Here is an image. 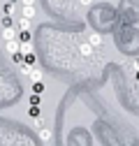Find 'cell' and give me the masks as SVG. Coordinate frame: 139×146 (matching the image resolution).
Returning <instances> with one entry per match:
<instances>
[{"label":"cell","mask_w":139,"mask_h":146,"mask_svg":"<svg viewBox=\"0 0 139 146\" xmlns=\"http://www.w3.org/2000/svg\"><path fill=\"white\" fill-rule=\"evenodd\" d=\"M79 53H81V56H83V58H91V56H93V53H95V46H93L91 42H83V44L79 46Z\"/></svg>","instance_id":"obj_1"},{"label":"cell","mask_w":139,"mask_h":146,"mask_svg":"<svg viewBox=\"0 0 139 146\" xmlns=\"http://www.w3.org/2000/svg\"><path fill=\"white\" fill-rule=\"evenodd\" d=\"M42 77H44V74H42V70H40L37 65H32L30 72H28V79H30V81H42Z\"/></svg>","instance_id":"obj_2"},{"label":"cell","mask_w":139,"mask_h":146,"mask_svg":"<svg viewBox=\"0 0 139 146\" xmlns=\"http://www.w3.org/2000/svg\"><path fill=\"white\" fill-rule=\"evenodd\" d=\"M16 37V28H12V26H5L3 28V40L7 42V40H14Z\"/></svg>","instance_id":"obj_3"},{"label":"cell","mask_w":139,"mask_h":146,"mask_svg":"<svg viewBox=\"0 0 139 146\" xmlns=\"http://www.w3.org/2000/svg\"><path fill=\"white\" fill-rule=\"evenodd\" d=\"M9 58H12V63H14V65H21V63H23V58H26V53H23V51H16V53H12Z\"/></svg>","instance_id":"obj_4"},{"label":"cell","mask_w":139,"mask_h":146,"mask_svg":"<svg viewBox=\"0 0 139 146\" xmlns=\"http://www.w3.org/2000/svg\"><path fill=\"white\" fill-rule=\"evenodd\" d=\"M28 102H30V104H35V107H40V104H42V95H40V93H30Z\"/></svg>","instance_id":"obj_5"},{"label":"cell","mask_w":139,"mask_h":146,"mask_svg":"<svg viewBox=\"0 0 139 146\" xmlns=\"http://www.w3.org/2000/svg\"><path fill=\"white\" fill-rule=\"evenodd\" d=\"M19 30H30V19L28 16H21L19 19Z\"/></svg>","instance_id":"obj_6"},{"label":"cell","mask_w":139,"mask_h":146,"mask_svg":"<svg viewBox=\"0 0 139 146\" xmlns=\"http://www.w3.org/2000/svg\"><path fill=\"white\" fill-rule=\"evenodd\" d=\"M88 42H91L95 49H100V46H102V37H100V35H91V37H88Z\"/></svg>","instance_id":"obj_7"},{"label":"cell","mask_w":139,"mask_h":146,"mask_svg":"<svg viewBox=\"0 0 139 146\" xmlns=\"http://www.w3.org/2000/svg\"><path fill=\"white\" fill-rule=\"evenodd\" d=\"M40 137H42V141H51V130L49 127H40Z\"/></svg>","instance_id":"obj_8"},{"label":"cell","mask_w":139,"mask_h":146,"mask_svg":"<svg viewBox=\"0 0 139 146\" xmlns=\"http://www.w3.org/2000/svg\"><path fill=\"white\" fill-rule=\"evenodd\" d=\"M23 16L32 19V16H35V5H23Z\"/></svg>","instance_id":"obj_9"},{"label":"cell","mask_w":139,"mask_h":146,"mask_svg":"<svg viewBox=\"0 0 139 146\" xmlns=\"http://www.w3.org/2000/svg\"><path fill=\"white\" fill-rule=\"evenodd\" d=\"M30 35H32L30 30H21L19 35H16V40H19V42H28V40H30Z\"/></svg>","instance_id":"obj_10"},{"label":"cell","mask_w":139,"mask_h":146,"mask_svg":"<svg viewBox=\"0 0 139 146\" xmlns=\"http://www.w3.org/2000/svg\"><path fill=\"white\" fill-rule=\"evenodd\" d=\"M23 63H26V65H30V67H32V65H37V60H35V53H32V51H30V53H26Z\"/></svg>","instance_id":"obj_11"},{"label":"cell","mask_w":139,"mask_h":146,"mask_svg":"<svg viewBox=\"0 0 139 146\" xmlns=\"http://www.w3.org/2000/svg\"><path fill=\"white\" fill-rule=\"evenodd\" d=\"M32 93H40L42 95L44 93V84L42 81H32Z\"/></svg>","instance_id":"obj_12"},{"label":"cell","mask_w":139,"mask_h":146,"mask_svg":"<svg viewBox=\"0 0 139 146\" xmlns=\"http://www.w3.org/2000/svg\"><path fill=\"white\" fill-rule=\"evenodd\" d=\"M28 116H30V118H35V116H40V107H35V104H30V107H28Z\"/></svg>","instance_id":"obj_13"},{"label":"cell","mask_w":139,"mask_h":146,"mask_svg":"<svg viewBox=\"0 0 139 146\" xmlns=\"http://www.w3.org/2000/svg\"><path fill=\"white\" fill-rule=\"evenodd\" d=\"M3 9H5V14H9V16H12V14H14V3H12V0H7Z\"/></svg>","instance_id":"obj_14"},{"label":"cell","mask_w":139,"mask_h":146,"mask_svg":"<svg viewBox=\"0 0 139 146\" xmlns=\"http://www.w3.org/2000/svg\"><path fill=\"white\" fill-rule=\"evenodd\" d=\"M21 51H23V53H30V51H32V44H30V40H28V42H21Z\"/></svg>","instance_id":"obj_15"},{"label":"cell","mask_w":139,"mask_h":146,"mask_svg":"<svg viewBox=\"0 0 139 146\" xmlns=\"http://www.w3.org/2000/svg\"><path fill=\"white\" fill-rule=\"evenodd\" d=\"M32 121H35V127H37V130H40V127H44V121H42V116H35Z\"/></svg>","instance_id":"obj_16"},{"label":"cell","mask_w":139,"mask_h":146,"mask_svg":"<svg viewBox=\"0 0 139 146\" xmlns=\"http://www.w3.org/2000/svg\"><path fill=\"white\" fill-rule=\"evenodd\" d=\"M3 26H12V16H9V14H7L5 19H3Z\"/></svg>","instance_id":"obj_17"},{"label":"cell","mask_w":139,"mask_h":146,"mask_svg":"<svg viewBox=\"0 0 139 146\" xmlns=\"http://www.w3.org/2000/svg\"><path fill=\"white\" fill-rule=\"evenodd\" d=\"M23 5H35V0H21Z\"/></svg>","instance_id":"obj_18"},{"label":"cell","mask_w":139,"mask_h":146,"mask_svg":"<svg viewBox=\"0 0 139 146\" xmlns=\"http://www.w3.org/2000/svg\"><path fill=\"white\" fill-rule=\"evenodd\" d=\"M132 67H134V70L139 72V60H134V63H132Z\"/></svg>","instance_id":"obj_19"},{"label":"cell","mask_w":139,"mask_h":146,"mask_svg":"<svg viewBox=\"0 0 139 146\" xmlns=\"http://www.w3.org/2000/svg\"><path fill=\"white\" fill-rule=\"evenodd\" d=\"M81 5H91V0H81Z\"/></svg>","instance_id":"obj_20"}]
</instances>
